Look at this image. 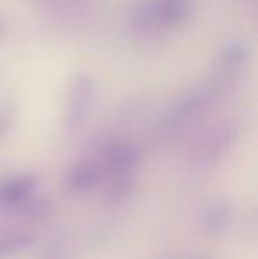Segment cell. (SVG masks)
Listing matches in <instances>:
<instances>
[{"instance_id": "6", "label": "cell", "mask_w": 258, "mask_h": 259, "mask_svg": "<svg viewBox=\"0 0 258 259\" xmlns=\"http://www.w3.org/2000/svg\"><path fill=\"white\" fill-rule=\"evenodd\" d=\"M94 97V83L89 76H78L72 81L71 92H69L67 99V127L69 129H76L82 125L85 120L87 113L90 111V104H92Z\"/></svg>"}, {"instance_id": "1", "label": "cell", "mask_w": 258, "mask_h": 259, "mask_svg": "<svg viewBox=\"0 0 258 259\" xmlns=\"http://www.w3.org/2000/svg\"><path fill=\"white\" fill-rule=\"evenodd\" d=\"M191 14L190 0H145L136 9L134 21L147 30H175L191 20Z\"/></svg>"}, {"instance_id": "3", "label": "cell", "mask_w": 258, "mask_h": 259, "mask_svg": "<svg viewBox=\"0 0 258 259\" xmlns=\"http://www.w3.org/2000/svg\"><path fill=\"white\" fill-rule=\"evenodd\" d=\"M217 92H221V89L217 85H214L212 89H203L196 94H191L190 97H186L184 101H180L175 108L170 111V115L166 116L163 129L165 133L173 134L179 133L182 127H186L188 123H191L195 118H198L200 113H203L209 104L212 103L214 96Z\"/></svg>"}, {"instance_id": "7", "label": "cell", "mask_w": 258, "mask_h": 259, "mask_svg": "<svg viewBox=\"0 0 258 259\" xmlns=\"http://www.w3.org/2000/svg\"><path fill=\"white\" fill-rule=\"evenodd\" d=\"M235 131L230 125H223L214 129L205 138L198 148V162L200 164H214L228 152L232 141H234Z\"/></svg>"}, {"instance_id": "9", "label": "cell", "mask_w": 258, "mask_h": 259, "mask_svg": "<svg viewBox=\"0 0 258 259\" xmlns=\"http://www.w3.org/2000/svg\"><path fill=\"white\" fill-rule=\"evenodd\" d=\"M38 236L32 233H9L0 236V257L23 254L35 245Z\"/></svg>"}, {"instance_id": "11", "label": "cell", "mask_w": 258, "mask_h": 259, "mask_svg": "<svg viewBox=\"0 0 258 259\" xmlns=\"http://www.w3.org/2000/svg\"><path fill=\"white\" fill-rule=\"evenodd\" d=\"M4 34H6V25H4V21L0 20V37H2Z\"/></svg>"}, {"instance_id": "8", "label": "cell", "mask_w": 258, "mask_h": 259, "mask_svg": "<svg viewBox=\"0 0 258 259\" xmlns=\"http://www.w3.org/2000/svg\"><path fill=\"white\" fill-rule=\"evenodd\" d=\"M248 64V52L242 42H232L225 48L223 57H221V69H219V81L217 85L225 89L230 79H235L241 74L242 67Z\"/></svg>"}, {"instance_id": "10", "label": "cell", "mask_w": 258, "mask_h": 259, "mask_svg": "<svg viewBox=\"0 0 258 259\" xmlns=\"http://www.w3.org/2000/svg\"><path fill=\"white\" fill-rule=\"evenodd\" d=\"M228 221H230V213L223 205H210L203 211V226L207 231H221L227 228Z\"/></svg>"}, {"instance_id": "5", "label": "cell", "mask_w": 258, "mask_h": 259, "mask_svg": "<svg viewBox=\"0 0 258 259\" xmlns=\"http://www.w3.org/2000/svg\"><path fill=\"white\" fill-rule=\"evenodd\" d=\"M104 171L97 159H83L72 164L65 175V187L72 194H87L104 180Z\"/></svg>"}, {"instance_id": "2", "label": "cell", "mask_w": 258, "mask_h": 259, "mask_svg": "<svg viewBox=\"0 0 258 259\" xmlns=\"http://www.w3.org/2000/svg\"><path fill=\"white\" fill-rule=\"evenodd\" d=\"M97 162L108 180H134L141 164V150L129 140H110L101 147Z\"/></svg>"}, {"instance_id": "4", "label": "cell", "mask_w": 258, "mask_h": 259, "mask_svg": "<svg viewBox=\"0 0 258 259\" xmlns=\"http://www.w3.org/2000/svg\"><path fill=\"white\" fill-rule=\"evenodd\" d=\"M39 178L35 175H16L0 184V206L21 208L32 201L38 191Z\"/></svg>"}]
</instances>
